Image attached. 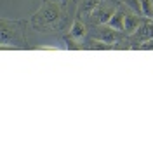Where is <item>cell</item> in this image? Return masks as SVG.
I'll return each instance as SVG.
<instances>
[{
	"label": "cell",
	"mask_w": 153,
	"mask_h": 153,
	"mask_svg": "<svg viewBox=\"0 0 153 153\" xmlns=\"http://www.w3.org/2000/svg\"><path fill=\"white\" fill-rule=\"evenodd\" d=\"M68 4L63 0H42L40 9L31 16L30 25L40 33H54L63 28L68 16Z\"/></svg>",
	"instance_id": "6da1fadb"
},
{
	"label": "cell",
	"mask_w": 153,
	"mask_h": 153,
	"mask_svg": "<svg viewBox=\"0 0 153 153\" xmlns=\"http://www.w3.org/2000/svg\"><path fill=\"white\" fill-rule=\"evenodd\" d=\"M26 21L25 19H7L2 18L0 26V42L2 49H23L26 47Z\"/></svg>",
	"instance_id": "7a4b0ae2"
},
{
	"label": "cell",
	"mask_w": 153,
	"mask_h": 153,
	"mask_svg": "<svg viewBox=\"0 0 153 153\" xmlns=\"http://www.w3.org/2000/svg\"><path fill=\"white\" fill-rule=\"evenodd\" d=\"M118 9V4L115 0H103L91 14L89 18V25L91 26H99V25H108L111 16L115 14V10Z\"/></svg>",
	"instance_id": "3957f363"
},
{
	"label": "cell",
	"mask_w": 153,
	"mask_h": 153,
	"mask_svg": "<svg viewBox=\"0 0 153 153\" xmlns=\"http://www.w3.org/2000/svg\"><path fill=\"white\" fill-rule=\"evenodd\" d=\"M91 37L97 38V40H101V42H105V44L113 45V49L117 47L115 44H120L124 38H127L122 31L111 28L110 25H99V26H94V31H92Z\"/></svg>",
	"instance_id": "277c9868"
},
{
	"label": "cell",
	"mask_w": 153,
	"mask_h": 153,
	"mask_svg": "<svg viewBox=\"0 0 153 153\" xmlns=\"http://www.w3.org/2000/svg\"><path fill=\"white\" fill-rule=\"evenodd\" d=\"M150 38H153V19L144 18L139 28L136 30V33L127 37V40H129V44H132L131 47H139L143 42L150 40Z\"/></svg>",
	"instance_id": "5b68a950"
},
{
	"label": "cell",
	"mask_w": 153,
	"mask_h": 153,
	"mask_svg": "<svg viewBox=\"0 0 153 153\" xmlns=\"http://www.w3.org/2000/svg\"><path fill=\"white\" fill-rule=\"evenodd\" d=\"M144 16H137V12H134V10H127V16H125V23H124V35L125 37H131L136 33V30L139 28V25L143 23Z\"/></svg>",
	"instance_id": "8992f818"
},
{
	"label": "cell",
	"mask_w": 153,
	"mask_h": 153,
	"mask_svg": "<svg viewBox=\"0 0 153 153\" xmlns=\"http://www.w3.org/2000/svg\"><path fill=\"white\" fill-rule=\"evenodd\" d=\"M101 2H103V0H80V2L76 4V16L80 19H84V21H89L92 10H94Z\"/></svg>",
	"instance_id": "52a82bcc"
},
{
	"label": "cell",
	"mask_w": 153,
	"mask_h": 153,
	"mask_svg": "<svg viewBox=\"0 0 153 153\" xmlns=\"http://www.w3.org/2000/svg\"><path fill=\"white\" fill-rule=\"evenodd\" d=\"M127 10H129V7L127 5H118V9L115 10V14L111 16V19H110V26L115 30H118V31H122L124 33V23H125V16H127Z\"/></svg>",
	"instance_id": "ba28073f"
},
{
	"label": "cell",
	"mask_w": 153,
	"mask_h": 153,
	"mask_svg": "<svg viewBox=\"0 0 153 153\" xmlns=\"http://www.w3.org/2000/svg\"><path fill=\"white\" fill-rule=\"evenodd\" d=\"M85 35H87L85 21H84V19H80L78 16H76L75 21L71 23V28H70V37L75 38V40H82Z\"/></svg>",
	"instance_id": "9c48e42d"
},
{
	"label": "cell",
	"mask_w": 153,
	"mask_h": 153,
	"mask_svg": "<svg viewBox=\"0 0 153 153\" xmlns=\"http://www.w3.org/2000/svg\"><path fill=\"white\" fill-rule=\"evenodd\" d=\"M141 14L153 19V0H141Z\"/></svg>",
	"instance_id": "30bf717a"
},
{
	"label": "cell",
	"mask_w": 153,
	"mask_h": 153,
	"mask_svg": "<svg viewBox=\"0 0 153 153\" xmlns=\"http://www.w3.org/2000/svg\"><path fill=\"white\" fill-rule=\"evenodd\" d=\"M125 5L134 12H141V0H125Z\"/></svg>",
	"instance_id": "8fae6325"
},
{
	"label": "cell",
	"mask_w": 153,
	"mask_h": 153,
	"mask_svg": "<svg viewBox=\"0 0 153 153\" xmlns=\"http://www.w3.org/2000/svg\"><path fill=\"white\" fill-rule=\"evenodd\" d=\"M137 49H141V51H153V38H150V40L143 42V44H141Z\"/></svg>",
	"instance_id": "7c38bea8"
},
{
	"label": "cell",
	"mask_w": 153,
	"mask_h": 153,
	"mask_svg": "<svg viewBox=\"0 0 153 153\" xmlns=\"http://www.w3.org/2000/svg\"><path fill=\"white\" fill-rule=\"evenodd\" d=\"M38 51H45V49H47V51H56L57 47H54V45H38Z\"/></svg>",
	"instance_id": "4fadbf2b"
},
{
	"label": "cell",
	"mask_w": 153,
	"mask_h": 153,
	"mask_svg": "<svg viewBox=\"0 0 153 153\" xmlns=\"http://www.w3.org/2000/svg\"><path fill=\"white\" fill-rule=\"evenodd\" d=\"M71 2H75V4H78V2H80V0H71Z\"/></svg>",
	"instance_id": "5bb4252c"
},
{
	"label": "cell",
	"mask_w": 153,
	"mask_h": 153,
	"mask_svg": "<svg viewBox=\"0 0 153 153\" xmlns=\"http://www.w3.org/2000/svg\"><path fill=\"white\" fill-rule=\"evenodd\" d=\"M63 2H65V4H68V0H63Z\"/></svg>",
	"instance_id": "9a60e30c"
}]
</instances>
